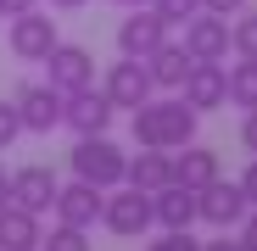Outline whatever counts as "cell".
Returning <instances> with one entry per match:
<instances>
[{
  "label": "cell",
  "instance_id": "obj_1",
  "mask_svg": "<svg viewBox=\"0 0 257 251\" xmlns=\"http://www.w3.org/2000/svg\"><path fill=\"white\" fill-rule=\"evenodd\" d=\"M196 123H201V112L185 106V95H151L146 106L128 112V134L146 151H179L196 140Z\"/></svg>",
  "mask_w": 257,
  "mask_h": 251
},
{
  "label": "cell",
  "instance_id": "obj_2",
  "mask_svg": "<svg viewBox=\"0 0 257 251\" xmlns=\"http://www.w3.org/2000/svg\"><path fill=\"white\" fill-rule=\"evenodd\" d=\"M67 162H73V179L95 184V190H117V184H123V173H128V151H117V145H112V134L73 140Z\"/></svg>",
  "mask_w": 257,
  "mask_h": 251
},
{
  "label": "cell",
  "instance_id": "obj_3",
  "mask_svg": "<svg viewBox=\"0 0 257 251\" xmlns=\"http://www.w3.org/2000/svg\"><path fill=\"white\" fill-rule=\"evenodd\" d=\"M151 223H157V212H151V195H146V190H135V184L106 190V206H101V229H106V234L140 240Z\"/></svg>",
  "mask_w": 257,
  "mask_h": 251
},
{
  "label": "cell",
  "instance_id": "obj_4",
  "mask_svg": "<svg viewBox=\"0 0 257 251\" xmlns=\"http://www.w3.org/2000/svg\"><path fill=\"white\" fill-rule=\"evenodd\" d=\"M12 106H17V117H23V134H51V129H62L67 95L56 90V84H45V78H28V84L12 90Z\"/></svg>",
  "mask_w": 257,
  "mask_h": 251
},
{
  "label": "cell",
  "instance_id": "obj_5",
  "mask_svg": "<svg viewBox=\"0 0 257 251\" xmlns=\"http://www.w3.org/2000/svg\"><path fill=\"white\" fill-rule=\"evenodd\" d=\"M196 212H201V223L207 229H240V218L251 212V201H246V190H240V179H212L207 190H196Z\"/></svg>",
  "mask_w": 257,
  "mask_h": 251
},
{
  "label": "cell",
  "instance_id": "obj_6",
  "mask_svg": "<svg viewBox=\"0 0 257 251\" xmlns=\"http://www.w3.org/2000/svg\"><path fill=\"white\" fill-rule=\"evenodd\" d=\"M56 17H45V12H23V17H12L6 23V45H12V56L17 62H45L51 51H56Z\"/></svg>",
  "mask_w": 257,
  "mask_h": 251
},
{
  "label": "cell",
  "instance_id": "obj_7",
  "mask_svg": "<svg viewBox=\"0 0 257 251\" xmlns=\"http://www.w3.org/2000/svg\"><path fill=\"white\" fill-rule=\"evenodd\" d=\"M45 84H56L62 95H78L95 84V56L84 45H67V39H56V51L45 56Z\"/></svg>",
  "mask_w": 257,
  "mask_h": 251
},
{
  "label": "cell",
  "instance_id": "obj_8",
  "mask_svg": "<svg viewBox=\"0 0 257 251\" xmlns=\"http://www.w3.org/2000/svg\"><path fill=\"white\" fill-rule=\"evenodd\" d=\"M101 95L112 101V106H146L151 95H157V84H151V73H146V62H135V56H123V62H112L106 67V78H101Z\"/></svg>",
  "mask_w": 257,
  "mask_h": 251
},
{
  "label": "cell",
  "instance_id": "obj_9",
  "mask_svg": "<svg viewBox=\"0 0 257 251\" xmlns=\"http://www.w3.org/2000/svg\"><path fill=\"white\" fill-rule=\"evenodd\" d=\"M179 95H185V106H196V112L229 106V67H224V62H190Z\"/></svg>",
  "mask_w": 257,
  "mask_h": 251
},
{
  "label": "cell",
  "instance_id": "obj_10",
  "mask_svg": "<svg viewBox=\"0 0 257 251\" xmlns=\"http://www.w3.org/2000/svg\"><path fill=\"white\" fill-rule=\"evenodd\" d=\"M112 101L95 90H78V95H67V106H62V129H73V140H90V134H106L112 129Z\"/></svg>",
  "mask_w": 257,
  "mask_h": 251
},
{
  "label": "cell",
  "instance_id": "obj_11",
  "mask_svg": "<svg viewBox=\"0 0 257 251\" xmlns=\"http://www.w3.org/2000/svg\"><path fill=\"white\" fill-rule=\"evenodd\" d=\"M157 45H168V23L151 12V6H135L123 23H117V56H135V62H146Z\"/></svg>",
  "mask_w": 257,
  "mask_h": 251
},
{
  "label": "cell",
  "instance_id": "obj_12",
  "mask_svg": "<svg viewBox=\"0 0 257 251\" xmlns=\"http://www.w3.org/2000/svg\"><path fill=\"white\" fill-rule=\"evenodd\" d=\"M179 45L190 51V62H229V17H212V12H196L185 23V39Z\"/></svg>",
  "mask_w": 257,
  "mask_h": 251
},
{
  "label": "cell",
  "instance_id": "obj_13",
  "mask_svg": "<svg viewBox=\"0 0 257 251\" xmlns=\"http://www.w3.org/2000/svg\"><path fill=\"white\" fill-rule=\"evenodd\" d=\"M101 206H106V190L73 179V184L56 190V206H51V212H56V223H67V229H95V223H101Z\"/></svg>",
  "mask_w": 257,
  "mask_h": 251
},
{
  "label": "cell",
  "instance_id": "obj_14",
  "mask_svg": "<svg viewBox=\"0 0 257 251\" xmlns=\"http://www.w3.org/2000/svg\"><path fill=\"white\" fill-rule=\"evenodd\" d=\"M56 190H62V179L51 167H39V162H28V167L12 173V206H23V212H51Z\"/></svg>",
  "mask_w": 257,
  "mask_h": 251
},
{
  "label": "cell",
  "instance_id": "obj_15",
  "mask_svg": "<svg viewBox=\"0 0 257 251\" xmlns=\"http://www.w3.org/2000/svg\"><path fill=\"white\" fill-rule=\"evenodd\" d=\"M123 184H135V190H146V195L168 190V184H174V151H146V145H140L135 156H128Z\"/></svg>",
  "mask_w": 257,
  "mask_h": 251
},
{
  "label": "cell",
  "instance_id": "obj_16",
  "mask_svg": "<svg viewBox=\"0 0 257 251\" xmlns=\"http://www.w3.org/2000/svg\"><path fill=\"white\" fill-rule=\"evenodd\" d=\"M212 179H224L218 173V151H207V145H179L174 151V184H185V190H207Z\"/></svg>",
  "mask_w": 257,
  "mask_h": 251
},
{
  "label": "cell",
  "instance_id": "obj_17",
  "mask_svg": "<svg viewBox=\"0 0 257 251\" xmlns=\"http://www.w3.org/2000/svg\"><path fill=\"white\" fill-rule=\"evenodd\" d=\"M151 212H157L162 229H190V223H201V212H196V190H185V184L157 190V195H151Z\"/></svg>",
  "mask_w": 257,
  "mask_h": 251
},
{
  "label": "cell",
  "instance_id": "obj_18",
  "mask_svg": "<svg viewBox=\"0 0 257 251\" xmlns=\"http://www.w3.org/2000/svg\"><path fill=\"white\" fill-rule=\"evenodd\" d=\"M146 73H151V84H157V90H179V84H185V73H190V51L168 39V45H157V51L146 56Z\"/></svg>",
  "mask_w": 257,
  "mask_h": 251
},
{
  "label": "cell",
  "instance_id": "obj_19",
  "mask_svg": "<svg viewBox=\"0 0 257 251\" xmlns=\"http://www.w3.org/2000/svg\"><path fill=\"white\" fill-rule=\"evenodd\" d=\"M0 251H39V212L6 206L0 212Z\"/></svg>",
  "mask_w": 257,
  "mask_h": 251
},
{
  "label": "cell",
  "instance_id": "obj_20",
  "mask_svg": "<svg viewBox=\"0 0 257 251\" xmlns=\"http://www.w3.org/2000/svg\"><path fill=\"white\" fill-rule=\"evenodd\" d=\"M229 106L257 112V62H246V56L229 62Z\"/></svg>",
  "mask_w": 257,
  "mask_h": 251
},
{
  "label": "cell",
  "instance_id": "obj_21",
  "mask_svg": "<svg viewBox=\"0 0 257 251\" xmlns=\"http://www.w3.org/2000/svg\"><path fill=\"white\" fill-rule=\"evenodd\" d=\"M229 51L246 56V62H257V12H240L229 23Z\"/></svg>",
  "mask_w": 257,
  "mask_h": 251
},
{
  "label": "cell",
  "instance_id": "obj_22",
  "mask_svg": "<svg viewBox=\"0 0 257 251\" xmlns=\"http://www.w3.org/2000/svg\"><path fill=\"white\" fill-rule=\"evenodd\" d=\"M90 229H67V223H56L51 234H39V251H90V240H84Z\"/></svg>",
  "mask_w": 257,
  "mask_h": 251
},
{
  "label": "cell",
  "instance_id": "obj_23",
  "mask_svg": "<svg viewBox=\"0 0 257 251\" xmlns=\"http://www.w3.org/2000/svg\"><path fill=\"white\" fill-rule=\"evenodd\" d=\"M151 12H157L168 28H185V23L201 12V0H151Z\"/></svg>",
  "mask_w": 257,
  "mask_h": 251
},
{
  "label": "cell",
  "instance_id": "obj_24",
  "mask_svg": "<svg viewBox=\"0 0 257 251\" xmlns=\"http://www.w3.org/2000/svg\"><path fill=\"white\" fill-rule=\"evenodd\" d=\"M146 251H201V240L190 229H162V240H151Z\"/></svg>",
  "mask_w": 257,
  "mask_h": 251
},
{
  "label": "cell",
  "instance_id": "obj_25",
  "mask_svg": "<svg viewBox=\"0 0 257 251\" xmlns=\"http://www.w3.org/2000/svg\"><path fill=\"white\" fill-rule=\"evenodd\" d=\"M17 134H23L17 106H12V101H0V151H12V145H17Z\"/></svg>",
  "mask_w": 257,
  "mask_h": 251
},
{
  "label": "cell",
  "instance_id": "obj_26",
  "mask_svg": "<svg viewBox=\"0 0 257 251\" xmlns=\"http://www.w3.org/2000/svg\"><path fill=\"white\" fill-rule=\"evenodd\" d=\"M235 240H240L246 251H257V206H251V212L240 218V229H235Z\"/></svg>",
  "mask_w": 257,
  "mask_h": 251
},
{
  "label": "cell",
  "instance_id": "obj_27",
  "mask_svg": "<svg viewBox=\"0 0 257 251\" xmlns=\"http://www.w3.org/2000/svg\"><path fill=\"white\" fill-rule=\"evenodd\" d=\"M201 12H212V17H240L246 0H201Z\"/></svg>",
  "mask_w": 257,
  "mask_h": 251
},
{
  "label": "cell",
  "instance_id": "obj_28",
  "mask_svg": "<svg viewBox=\"0 0 257 251\" xmlns=\"http://www.w3.org/2000/svg\"><path fill=\"white\" fill-rule=\"evenodd\" d=\"M240 145L257 156V112H246V123H240Z\"/></svg>",
  "mask_w": 257,
  "mask_h": 251
},
{
  "label": "cell",
  "instance_id": "obj_29",
  "mask_svg": "<svg viewBox=\"0 0 257 251\" xmlns=\"http://www.w3.org/2000/svg\"><path fill=\"white\" fill-rule=\"evenodd\" d=\"M34 6H39V0H0V17L12 23V17H23V12H34Z\"/></svg>",
  "mask_w": 257,
  "mask_h": 251
},
{
  "label": "cell",
  "instance_id": "obj_30",
  "mask_svg": "<svg viewBox=\"0 0 257 251\" xmlns=\"http://www.w3.org/2000/svg\"><path fill=\"white\" fill-rule=\"evenodd\" d=\"M240 190H246V201L257 206V156H251V167H246V173H240Z\"/></svg>",
  "mask_w": 257,
  "mask_h": 251
},
{
  "label": "cell",
  "instance_id": "obj_31",
  "mask_svg": "<svg viewBox=\"0 0 257 251\" xmlns=\"http://www.w3.org/2000/svg\"><path fill=\"white\" fill-rule=\"evenodd\" d=\"M201 251H246V245L229 240V229H224V240H201Z\"/></svg>",
  "mask_w": 257,
  "mask_h": 251
},
{
  "label": "cell",
  "instance_id": "obj_32",
  "mask_svg": "<svg viewBox=\"0 0 257 251\" xmlns=\"http://www.w3.org/2000/svg\"><path fill=\"white\" fill-rule=\"evenodd\" d=\"M6 206H12V173L0 167V212H6Z\"/></svg>",
  "mask_w": 257,
  "mask_h": 251
},
{
  "label": "cell",
  "instance_id": "obj_33",
  "mask_svg": "<svg viewBox=\"0 0 257 251\" xmlns=\"http://www.w3.org/2000/svg\"><path fill=\"white\" fill-rule=\"evenodd\" d=\"M56 12H78V6H90V0H51Z\"/></svg>",
  "mask_w": 257,
  "mask_h": 251
},
{
  "label": "cell",
  "instance_id": "obj_34",
  "mask_svg": "<svg viewBox=\"0 0 257 251\" xmlns=\"http://www.w3.org/2000/svg\"><path fill=\"white\" fill-rule=\"evenodd\" d=\"M112 6H123V12H135V6H151V0H112Z\"/></svg>",
  "mask_w": 257,
  "mask_h": 251
}]
</instances>
